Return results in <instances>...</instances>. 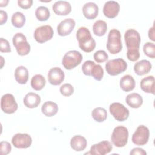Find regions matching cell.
Here are the masks:
<instances>
[{"label":"cell","mask_w":155,"mask_h":155,"mask_svg":"<svg viewBox=\"0 0 155 155\" xmlns=\"http://www.w3.org/2000/svg\"><path fill=\"white\" fill-rule=\"evenodd\" d=\"M58 105L52 101H47L44 102L41 107L42 113L47 117L54 116L58 111Z\"/></svg>","instance_id":"obj_24"},{"label":"cell","mask_w":155,"mask_h":155,"mask_svg":"<svg viewBox=\"0 0 155 155\" xmlns=\"http://www.w3.org/2000/svg\"><path fill=\"white\" fill-rule=\"evenodd\" d=\"M113 146L111 142L103 140L98 143L94 144L90 147V151L87 154L92 155H105L112 151Z\"/></svg>","instance_id":"obj_13"},{"label":"cell","mask_w":155,"mask_h":155,"mask_svg":"<svg viewBox=\"0 0 155 155\" xmlns=\"http://www.w3.org/2000/svg\"><path fill=\"white\" fill-rule=\"evenodd\" d=\"M7 13L4 10H0V24L3 25L7 21Z\"/></svg>","instance_id":"obj_42"},{"label":"cell","mask_w":155,"mask_h":155,"mask_svg":"<svg viewBox=\"0 0 155 155\" xmlns=\"http://www.w3.org/2000/svg\"><path fill=\"white\" fill-rule=\"evenodd\" d=\"M12 147L9 142L2 141L0 143V154L1 155H7L11 151Z\"/></svg>","instance_id":"obj_37"},{"label":"cell","mask_w":155,"mask_h":155,"mask_svg":"<svg viewBox=\"0 0 155 155\" xmlns=\"http://www.w3.org/2000/svg\"><path fill=\"white\" fill-rule=\"evenodd\" d=\"M148 34V38L153 41H154L155 38H154V25H153V27L149 29Z\"/></svg>","instance_id":"obj_43"},{"label":"cell","mask_w":155,"mask_h":155,"mask_svg":"<svg viewBox=\"0 0 155 155\" xmlns=\"http://www.w3.org/2000/svg\"><path fill=\"white\" fill-rule=\"evenodd\" d=\"M46 81L45 78L41 74H36L31 79V86L32 88L39 91L42 90L45 85Z\"/></svg>","instance_id":"obj_27"},{"label":"cell","mask_w":155,"mask_h":155,"mask_svg":"<svg viewBox=\"0 0 155 155\" xmlns=\"http://www.w3.org/2000/svg\"><path fill=\"white\" fill-rule=\"evenodd\" d=\"M107 48L113 54L119 53L122 49L120 32L117 29H112L108 35Z\"/></svg>","instance_id":"obj_2"},{"label":"cell","mask_w":155,"mask_h":155,"mask_svg":"<svg viewBox=\"0 0 155 155\" xmlns=\"http://www.w3.org/2000/svg\"><path fill=\"white\" fill-rule=\"evenodd\" d=\"M12 42L19 55L25 56L30 51V45L27 42V38L23 33H16L13 37Z\"/></svg>","instance_id":"obj_6"},{"label":"cell","mask_w":155,"mask_h":155,"mask_svg":"<svg viewBox=\"0 0 155 155\" xmlns=\"http://www.w3.org/2000/svg\"><path fill=\"white\" fill-rule=\"evenodd\" d=\"M110 113L114 118L119 122L127 120L129 116V110L119 102H113L109 107Z\"/></svg>","instance_id":"obj_9"},{"label":"cell","mask_w":155,"mask_h":155,"mask_svg":"<svg viewBox=\"0 0 155 155\" xmlns=\"http://www.w3.org/2000/svg\"><path fill=\"white\" fill-rule=\"evenodd\" d=\"M16 81L20 84H25L28 79V71L24 66L18 67L15 71Z\"/></svg>","instance_id":"obj_26"},{"label":"cell","mask_w":155,"mask_h":155,"mask_svg":"<svg viewBox=\"0 0 155 155\" xmlns=\"http://www.w3.org/2000/svg\"><path fill=\"white\" fill-rule=\"evenodd\" d=\"M120 87L125 92L132 91L135 87V81L133 76L129 74L122 76L120 80Z\"/></svg>","instance_id":"obj_25"},{"label":"cell","mask_w":155,"mask_h":155,"mask_svg":"<svg viewBox=\"0 0 155 155\" xmlns=\"http://www.w3.org/2000/svg\"><path fill=\"white\" fill-rule=\"evenodd\" d=\"M93 58L97 63H101L106 61L108 59V55L104 50H100L94 53Z\"/></svg>","instance_id":"obj_34"},{"label":"cell","mask_w":155,"mask_h":155,"mask_svg":"<svg viewBox=\"0 0 155 155\" xmlns=\"http://www.w3.org/2000/svg\"><path fill=\"white\" fill-rule=\"evenodd\" d=\"M130 155H146L147 153L146 151L143 149L140 148H134L131 150V151L130 153Z\"/></svg>","instance_id":"obj_41"},{"label":"cell","mask_w":155,"mask_h":155,"mask_svg":"<svg viewBox=\"0 0 155 155\" xmlns=\"http://www.w3.org/2000/svg\"><path fill=\"white\" fill-rule=\"evenodd\" d=\"M151 64L149 61L142 59L134 64L133 69L136 74L142 76L149 73L151 69Z\"/></svg>","instance_id":"obj_20"},{"label":"cell","mask_w":155,"mask_h":155,"mask_svg":"<svg viewBox=\"0 0 155 155\" xmlns=\"http://www.w3.org/2000/svg\"><path fill=\"white\" fill-rule=\"evenodd\" d=\"M18 5L24 9H28L32 6L33 1L32 0H18Z\"/></svg>","instance_id":"obj_40"},{"label":"cell","mask_w":155,"mask_h":155,"mask_svg":"<svg viewBox=\"0 0 155 155\" xmlns=\"http://www.w3.org/2000/svg\"><path fill=\"white\" fill-rule=\"evenodd\" d=\"M127 104L133 108H138L143 104V98L138 93H133L128 94L125 98Z\"/></svg>","instance_id":"obj_23"},{"label":"cell","mask_w":155,"mask_h":155,"mask_svg":"<svg viewBox=\"0 0 155 155\" xmlns=\"http://www.w3.org/2000/svg\"><path fill=\"white\" fill-rule=\"evenodd\" d=\"M91 116L93 119L96 122H102L107 118V112L104 108L97 107L92 111Z\"/></svg>","instance_id":"obj_30"},{"label":"cell","mask_w":155,"mask_h":155,"mask_svg":"<svg viewBox=\"0 0 155 155\" xmlns=\"http://www.w3.org/2000/svg\"><path fill=\"white\" fill-rule=\"evenodd\" d=\"M65 74L63 70L58 67H53L48 72L47 79L48 82L53 85H60L64 80Z\"/></svg>","instance_id":"obj_14"},{"label":"cell","mask_w":155,"mask_h":155,"mask_svg":"<svg viewBox=\"0 0 155 155\" xmlns=\"http://www.w3.org/2000/svg\"><path fill=\"white\" fill-rule=\"evenodd\" d=\"M143 50L148 57L154 59L155 58V44L153 42H147L143 45Z\"/></svg>","instance_id":"obj_32"},{"label":"cell","mask_w":155,"mask_h":155,"mask_svg":"<svg viewBox=\"0 0 155 155\" xmlns=\"http://www.w3.org/2000/svg\"><path fill=\"white\" fill-rule=\"evenodd\" d=\"M120 10V5L114 1H107L103 7V13L108 18H114L118 15Z\"/></svg>","instance_id":"obj_16"},{"label":"cell","mask_w":155,"mask_h":155,"mask_svg":"<svg viewBox=\"0 0 155 155\" xmlns=\"http://www.w3.org/2000/svg\"><path fill=\"white\" fill-rule=\"evenodd\" d=\"M82 12L84 16L88 19H94L98 15L99 7L94 2L85 3L82 7Z\"/></svg>","instance_id":"obj_18"},{"label":"cell","mask_w":155,"mask_h":155,"mask_svg":"<svg viewBox=\"0 0 155 155\" xmlns=\"http://www.w3.org/2000/svg\"><path fill=\"white\" fill-rule=\"evenodd\" d=\"M8 3V0H6V1H0V7H4V6H6Z\"/></svg>","instance_id":"obj_44"},{"label":"cell","mask_w":155,"mask_h":155,"mask_svg":"<svg viewBox=\"0 0 155 155\" xmlns=\"http://www.w3.org/2000/svg\"><path fill=\"white\" fill-rule=\"evenodd\" d=\"M141 89L147 93L154 94V78L153 76H148L143 78L140 81Z\"/></svg>","instance_id":"obj_22"},{"label":"cell","mask_w":155,"mask_h":155,"mask_svg":"<svg viewBox=\"0 0 155 155\" xmlns=\"http://www.w3.org/2000/svg\"><path fill=\"white\" fill-rule=\"evenodd\" d=\"M53 28L49 25H44L36 28L34 31V38L39 43L50 40L53 36Z\"/></svg>","instance_id":"obj_10"},{"label":"cell","mask_w":155,"mask_h":155,"mask_svg":"<svg viewBox=\"0 0 155 155\" xmlns=\"http://www.w3.org/2000/svg\"><path fill=\"white\" fill-rule=\"evenodd\" d=\"M75 21L71 18L62 21L57 27V31L59 36H65L70 35L75 27Z\"/></svg>","instance_id":"obj_15"},{"label":"cell","mask_w":155,"mask_h":155,"mask_svg":"<svg viewBox=\"0 0 155 155\" xmlns=\"http://www.w3.org/2000/svg\"><path fill=\"white\" fill-rule=\"evenodd\" d=\"M127 58L131 61H136L139 59L140 53L139 50H128L127 52Z\"/></svg>","instance_id":"obj_39"},{"label":"cell","mask_w":155,"mask_h":155,"mask_svg":"<svg viewBox=\"0 0 155 155\" xmlns=\"http://www.w3.org/2000/svg\"><path fill=\"white\" fill-rule=\"evenodd\" d=\"M127 68V63L122 58H117L109 60L105 64V70L108 74L117 76Z\"/></svg>","instance_id":"obj_5"},{"label":"cell","mask_w":155,"mask_h":155,"mask_svg":"<svg viewBox=\"0 0 155 155\" xmlns=\"http://www.w3.org/2000/svg\"><path fill=\"white\" fill-rule=\"evenodd\" d=\"M52 8L56 15L65 16L71 12V5L66 1H58L54 3Z\"/></svg>","instance_id":"obj_17"},{"label":"cell","mask_w":155,"mask_h":155,"mask_svg":"<svg viewBox=\"0 0 155 155\" xmlns=\"http://www.w3.org/2000/svg\"><path fill=\"white\" fill-rule=\"evenodd\" d=\"M107 30V24L102 20L96 21L93 25V31L97 36H104Z\"/></svg>","instance_id":"obj_28"},{"label":"cell","mask_w":155,"mask_h":155,"mask_svg":"<svg viewBox=\"0 0 155 155\" xmlns=\"http://www.w3.org/2000/svg\"><path fill=\"white\" fill-rule=\"evenodd\" d=\"M76 38L79 48L84 52H91L96 47V41L91 36L90 30L85 27H81L76 32Z\"/></svg>","instance_id":"obj_1"},{"label":"cell","mask_w":155,"mask_h":155,"mask_svg":"<svg viewBox=\"0 0 155 155\" xmlns=\"http://www.w3.org/2000/svg\"><path fill=\"white\" fill-rule=\"evenodd\" d=\"M150 131L145 125H141L138 126L136 131L132 135L131 140L136 145L142 146L145 145L149 139Z\"/></svg>","instance_id":"obj_8"},{"label":"cell","mask_w":155,"mask_h":155,"mask_svg":"<svg viewBox=\"0 0 155 155\" xmlns=\"http://www.w3.org/2000/svg\"><path fill=\"white\" fill-rule=\"evenodd\" d=\"M125 44L128 50H139L140 44V36L134 29L127 30L124 35Z\"/></svg>","instance_id":"obj_7"},{"label":"cell","mask_w":155,"mask_h":155,"mask_svg":"<svg viewBox=\"0 0 155 155\" xmlns=\"http://www.w3.org/2000/svg\"><path fill=\"white\" fill-rule=\"evenodd\" d=\"M91 76L96 81H99L102 80L104 76V70L102 67L99 64H95L92 69Z\"/></svg>","instance_id":"obj_33"},{"label":"cell","mask_w":155,"mask_h":155,"mask_svg":"<svg viewBox=\"0 0 155 155\" xmlns=\"http://www.w3.org/2000/svg\"><path fill=\"white\" fill-rule=\"evenodd\" d=\"M128 131L124 126H117L113 131L111 136V140L114 145L117 147H123L128 142Z\"/></svg>","instance_id":"obj_3"},{"label":"cell","mask_w":155,"mask_h":155,"mask_svg":"<svg viewBox=\"0 0 155 155\" xmlns=\"http://www.w3.org/2000/svg\"><path fill=\"white\" fill-rule=\"evenodd\" d=\"M1 108L6 114H13L18 110V104L13 94L7 93L1 97Z\"/></svg>","instance_id":"obj_11"},{"label":"cell","mask_w":155,"mask_h":155,"mask_svg":"<svg viewBox=\"0 0 155 155\" xmlns=\"http://www.w3.org/2000/svg\"><path fill=\"white\" fill-rule=\"evenodd\" d=\"M23 102L26 107L34 108L39 105L41 102V97L35 93L30 92L25 96Z\"/></svg>","instance_id":"obj_21"},{"label":"cell","mask_w":155,"mask_h":155,"mask_svg":"<svg viewBox=\"0 0 155 155\" xmlns=\"http://www.w3.org/2000/svg\"><path fill=\"white\" fill-rule=\"evenodd\" d=\"M32 143L31 136L27 133L15 134L12 139V143L17 148H27Z\"/></svg>","instance_id":"obj_12"},{"label":"cell","mask_w":155,"mask_h":155,"mask_svg":"<svg viewBox=\"0 0 155 155\" xmlns=\"http://www.w3.org/2000/svg\"><path fill=\"white\" fill-rule=\"evenodd\" d=\"M35 15L39 21H45L50 18V12L47 7L39 6L36 9Z\"/></svg>","instance_id":"obj_31"},{"label":"cell","mask_w":155,"mask_h":155,"mask_svg":"<svg viewBox=\"0 0 155 155\" xmlns=\"http://www.w3.org/2000/svg\"><path fill=\"white\" fill-rule=\"evenodd\" d=\"M87 145L86 139L81 135H75L70 140V146L76 151H81L85 150Z\"/></svg>","instance_id":"obj_19"},{"label":"cell","mask_w":155,"mask_h":155,"mask_svg":"<svg viewBox=\"0 0 155 155\" xmlns=\"http://www.w3.org/2000/svg\"><path fill=\"white\" fill-rule=\"evenodd\" d=\"M60 93L64 96H70L73 94L74 92L73 87L68 83L62 85L59 88Z\"/></svg>","instance_id":"obj_35"},{"label":"cell","mask_w":155,"mask_h":155,"mask_svg":"<svg viewBox=\"0 0 155 155\" xmlns=\"http://www.w3.org/2000/svg\"><path fill=\"white\" fill-rule=\"evenodd\" d=\"M83 57L81 53L76 50H70L67 52L62 60V64L67 70H71L79 65Z\"/></svg>","instance_id":"obj_4"},{"label":"cell","mask_w":155,"mask_h":155,"mask_svg":"<svg viewBox=\"0 0 155 155\" xmlns=\"http://www.w3.org/2000/svg\"><path fill=\"white\" fill-rule=\"evenodd\" d=\"M94 65V62L90 60H88L84 62L82 66V70L84 74L87 76H91V71Z\"/></svg>","instance_id":"obj_36"},{"label":"cell","mask_w":155,"mask_h":155,"mask_svg":"<svg viewBox=\"0 0 155 155\" xmlns=\"http://www.w3.org/2000/svg\"><path fill=\"white\" fill-rule=\"evenodd\" d=\"M0 51L2 53L11 52L10 45L8 41L3 38H0Z\"/></svg>","instance_id":"obj_38"},{"label":"cell","mask_w":155,"mask_h":155,"mask_svg":"<svg viewBox=\"0 0 155 155\" xmlns=\"http://www.w3.org/2000/svg\"><path fill=\"white\" fill-rule=\"evenodd\" d=\"M11 21L12 25L15 27L21 28L25 23V16L22 13L16 12L12 15Z\"/></svg>","instance_id":"obj_29"}]
</instances>
